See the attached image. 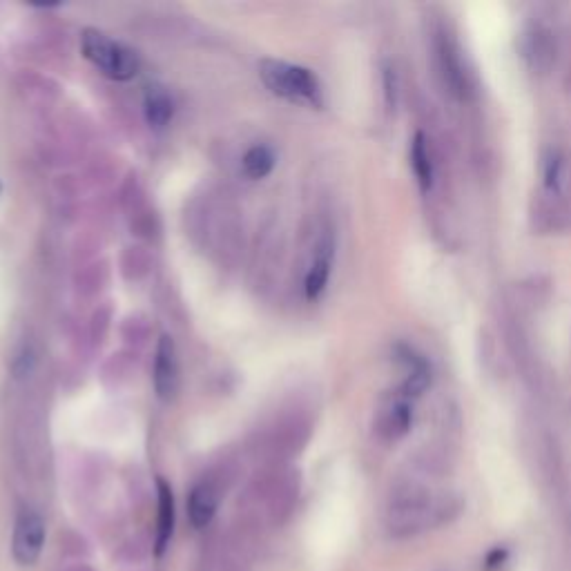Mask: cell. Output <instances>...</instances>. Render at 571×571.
Wrapping results in <instances>:
<instances>
[{
	"mask_svg": "<svg viewBox=\"0 0 571 571\" xmlns=\"http://www.w3.org/2000/svg\"><path fill=\"white\" fill-rule=\"evenodd\" d=\"M529 219L531 228H534L538 235H558V232H565L571 226V210L563 199L538 192V195L531 199Z\"/></svg>",
	"mask_w": 571,
	"mask_h": 571,
	"instance_id": "8",
	"label": "cell"
},
{
	"mask_svg": "<svg viewBox=\"0 0 571 571\" xmlns=\"http://www.w3.org/2000/svg\"><path fill=\"white\" fill-rule=\"evenodd\" d=\"M259 76L270 92L290 103H304L311 105V108H322L324 105L322 83L302 65L266 58V61L259 63Z\"/></svg>",
	"mask_w": 571,
	"mask_h": 571,
	"instance_id": "3",
	"label": "cell"
},
{
	"mask_svg": "<svg viewBox=\"0 0 571 571\" xmlns=\"http://www.w3.org/2000/svg\"><path fill=\"white\" fill-rule=\"evenodd\" d=\"M219 507V493L210 485V482H199V485L190 491L188 498V516L195 529H206L212 518L217 514Z\"/></svg>",
	"mask_w": 571,
	"mask_h": 571,
	"instance_id": "12",
	"label": "cell"
},
{
	"mask_svg": "<svg viewBox=\"0 0 571 571\" xmlns=\"http://www.w3.org/2000/svg\"><path fill=\"white\" fill-rule=\"evenodd\" d=\"M413 404L411 400L400 398L398 393L393 398L384 400L375 418V433L380 435V440L384 442H400L402 438L409 435L413 427Z\"/></svg>",
	"mask_w": 571,
	"mask_h": 571,
	"instance_id": "7",
	"label": "cell"
},
{
	"mask_svg": "<svg viewBox=\"0 0 571 571\" xmlns=\"http://www.w3.org/2000/svg\"><path fill=\"white\" fill-rule=\"evenodd\" d=\"M522 58L534 74L545 76L554 70L558 58L556 32L543 21H531L520 38Z\"/></svg>",
	"mask_w": 571,
	"mask_h": 571,
	"instance_id": "5",
	"label": "cell"
},
{
	"mask_svg": "<svg viewBox=\"0 0 571 571\" xmlns=\"http://www.w3.org/2000/svg\"><path fill=\"white\" fill-rule=\"evenodd\" d=\"M565 201L571 210V152H567V174H565Z\"/></svg>",
	"mask_w": 571,
	"mask_h": 571,
	"instance_id": "17",
	"label": "cell"
},
{
	"mask_svg": "<svg viewBox=\"0 0 571 571\" xmlns=\"http://www.w3.org/2000/svg\"><path fill=\"white\" fill-rule=\"evenodd\" d=\"M462 507L458 493H435L420 480L402 478L386 500V531L395 540H409L429 529L451 525L462 514Z\"/></svg>",
	"mask_w": 571,
	"mask_h": 571,
	"instance_id": "1",
	"label": "cell"
},
{
	"mask_svg": "<svg viewBox=\"0 0 571 571\" xmlns=\"http://www.w3.org/2000/svg\"><path fill=\"white\" fill-rule=\"evenodd\" d=\"M275 163H277V157H275L273 148H268V145L264 143H257L244 154V159H241V168H244V174L248 179L259 181L273 172Z\"/></svg>",
	"mask_w": 571,
	"mask_h": 571,
	"instance_id": "15",
	"label": "cell"
},
{
	"mask_svg": "<svg viewBox=\"0 0 571 571\" xmlns=\"http://www.w3.org/2000/svg\"><path fill=\"white\" fill-rule=\"evenodd\" d=\"M81 52L108 79L130 81L139 74V56L99 29H85L81 36Z\"/></svg>",
	"mask_w": 571,
	"mask_h": 571,
	"instance_id": "4",
	"label": "cell"
},
{
	"mask_svg": "<svg viewBox=\"0 0 571 571\" xmlns=\"http://www.w3.org/2000/svg\"><path fill=\"white\" fill-rule=\"evenodd\" d=\"M0 195H3V186H0Z\"/></svg>",
	"mask_w": 571,
	"mask_h": 571,
	"instance_id": "18",
	"label": "cell"
},
{
	"mask_svg": "<svg viewBox=\"0 0 571 571\" xmlns=\"http://www.w3.org/2000/svg\"><path fill=\"white\" fill-rule=\"evenodd\" d=\"M143 114L152 130L168 128L174 116V103H172V96L166 92V87L150 85L148 90H145Z\"/></svg>",
	"mask_w": 571,
	"mask_h": 571,
	"instance_id": "13",
	"label": "cell"
},
{
	"mask_svg": "<svg viewBox=\"0 0 571 571\" xmlns=\"http://www.w3.org/2000/svg\"><path fill=\"white\" fill-rule=\"evenodd\" d=\"M154 391L159 400L170 402L179 389V360L177 346H174L170 335H161L157 346V357H154Z\"/></svg>",
	"mask_w": 571,
	"mask_h": 571,
	"instance_id": "9",
	"label": "cell"
},
{
	"mask_svg": "<svg viewBox=\"0 0 571 571\" xmlns=\"http://www.w3.org/2000/svg\"><path fill=\"white\" fill-rule=\"evenodd\" d=\"M159 491V522H157V556L166 554V549L174 534V522H177V509H174V493L166 480H157Z\"/></svg>",
	"mask_w": 571,
	"mask_h": 571,
	"instance_id": "14",
	"label": "cell"
},
{
	"mask_svg": "<svg viewBox=\"0 0 571 571\" xmlns=\"http://www.w3.org/2000/svg\"><path fill=\"white\" fill-rule=\"evenodd\" d=\"M429 52L433 72L440 85L447 90L453 101L473 103L478 99V79L473 74L462 45L453 27L444 18H431L429 29Z\"/></svg>",
	"mask_w": 571,
	"mask_h": 571,
	"instance_id": "2",
	"label": "cell"
},
{
	"mask_svg": "<svg viewBox=\"0 0 571 571\" xmlns=\"http://www.w3.org/2000/svg\"><path fill=\"white\" fill-rule=\"evenodd\" d=\"M45 547V520L34 509H21L16 518L12 536V554L21 567H32L38 563Z\"/></svg>",
	"mask_w": 571,
	"mask_h": 571,
	"instance_id": "6",
	"label": "cell"
},
{
	"mask_svg": "<svg viewBox=\"0 0 571 571\" xmlns=\"http://www.w3.org/2000/svg\"><path fill=\"white\" fill-rule=\"evenodd\" d=\"M333 259H335V239H333V232L326 230L322 239H319L313 264L311 268H308L306 279H304V295L308 302H315V299L324 295L328 279H331Z\"/></svg>",
	"mask_w": 571,
	"mask_h": 571,
	"instance_id": "10",
	"label": "cell"
},
{
	"mask_svg": "<svg viewBox=\"0 0 571 571\" xmlns=\"http://www.w3.org/2000/svg\"><path fill=\"white\" fill-rule=\"evenodd\" d=\"M382 92H384V103L386 110L395 112L398 110V101H400V81H398V72L391 63L382 65Z\"/></svg>",
	"mask_w": 571,
	"mask_h": 571,
	"instance_id": "16",
	"label": "cell"
},
{
	"mask_svg": "<svg viewBox=\"0 0 571 571\" xmlns=\"http://www.w3.org/2000/svg\"><path fill=\"white\" fill-rule=\"evenodd\" d=\"M413 177L418 181V188L424 197H429L435 188V177H438V161H435L433 143L427 132H415L409 150Z\"/></svg>",
	"mask_w": 571,
	"mask_h": 571,
	"instance_id": "11",
	"label": "cell"
}]
</instances>
